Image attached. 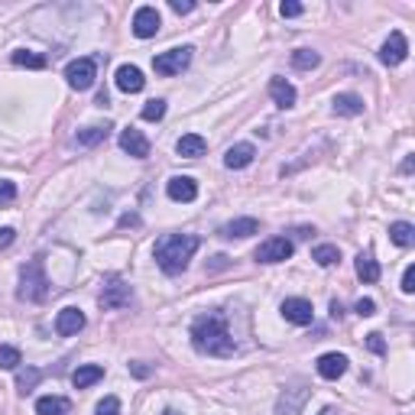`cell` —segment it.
<instances>
[{
	"label": "cell",
	"instance_id": "6da1fadb",
	"mask_svg": "<svg viewBox=\"0 0 415 415\" xmlns=\"http://www.w3.org/2000/svg\"><path fill=\"white\" fill-rule=\"evenodd\" d=\"M191 344L198 354H208V357H230L234 354V338L227 331L224 315H201L195 324H191Z\"/></svg>",
	"mask_w": 415,
	"mask_h": 415
},
{
	"label": "cell",
	"instance_id": "7a4b0ae2",
	"mask_svg": "<svg viewBox=\"0 0 415 415\" xmlns=\"http://www.w3.org/2000/svg\"><path fill=\"white\" fill-rule=\"evenodd\" d=\"M198 237L191 234H166L156 240V250H152V256H156V263H159L162 273H182L185 266H189V260L195 256V250H198Z\"/></svg>",
	"mask_w": 415,
	"mask_h": 415
},
{
	"label": "cell",
	"instance_id": "3957f363",
	"mask_svg": "<svg viewBox=\"0 0 415 415\" xmlns=\"http://www.w3.org/2000/svg\"><path fill=\"white\" fill-rule=\"evenodd\" d=\"M46 295H49V279H46V269H42V260H29L19 269V299L42 302Z\"/></svg>",
	"mask_w": 415,
	"mask_h": 415
},
{
	"label": "cell",
	"instance_id": "277c9868",
	"mask_svg": "<svg viewBox=\"0 0 415 415\" xmlns=\"http://www.w3.org/2000/svg\"><path fill=\"white\" fill-rule=\"evenodd\" d=\"M95 78H97V65H95V58H75V62H68L65 68V81L68 88H75V91H88V88L95 85Z\"/></svg>",
	"mask_w": 415,
	"mask_h": 415
},
{
	"label": "cell",
	"instance_id": "5b68a950",
	"mask_svg": "<svg viewBox=\"0 0 415 415\" xmlns=\"http://www.w3.org/2000/svg\"><path fill=\"white\" fill-rule=\"evenodd\" d=\"M191 62V49L182 46V49H169V52H159V56L152 58V68H156V75H179L182 68H189Z\"/></svg>",
	"mask_w": 415,
	"mask_h": 415
},
{
	"label": "cell",
	"instance_id": "8992f818",
	"mask_svg": "<svg viewBox=\"0 0 415 415\" xmlns=\"http://www.w3.org/2000/svg\"><path fill=\"white\" fill-rule=\"evenodd\" d=\"M292 240L289 237H269V240H263V244L256 246V260L260 263H283V260H289L292 256Z\"/></svg>",
	"mask_w": 415,
	"mask_h": 415
},
{
	"label": "cell",
	"instance_id": "52a82bcc",
	"mask_svg": "<svg viewBox=\"0 0 415 415\" xmlns=\"http://www.w3.org/2000/svg\"><path fill=\"white\" fill-rule=\"evenodd\" d=\"M305 402H308V386H305V383H295V386L283 389V396L276 402V415H302Z\"/></svg>",
	"mask_w": 415,
	"mask_h": 415
},
{
	"label": "cell",
	"instance_id": "ba28073f",
	"mask_svg": "<svg viewBox=\"0 0 415 415\" xmlns=\"http://www.w3.org/2000/svg\"><path fill=\"white\" fill-rule=\"evenodd\" d=\"M406 56H409V39L402 36V33H389V39L383 42V49H379V62L383 65H389V68H396V65H402L406 62Z\"/></svg>",
	"mask_w": 415,
	"mask_h": 415
},
{
	"label": "cell",
	"instance_id": "9c48e42d",
	"mask_svg": "<svg viewBox=\"0 0 415 415\" xmlns=\"http://www.w3.org/2000/svg\"><path fill=\"white\" fill-rule=\"evenodd\" d=\"M162 26V17L156 7H140L136 13H133V36L136 39H150L156 36Z\"/></svg>",
	"mask_w": 415,
	"mask_h": 415
},
{
	"label": "cell",
	"instance_id": "30bf717a",
	"mask_svg": "<svg viewBox=\"0 0 415 415\" xmlns=\"http://www.w3.org/2000/svg\"><path fill=\"white\" fill-rule=\"evenodd\" d=\"M130 299H133V289L127 283H120V279H113V283H107L104 285V292H101V308H107V311H113V308H127L130 305Z\"/></svg>",
	"mask_w": 415,
	"mask_h": 415
},
{
	"label": "cell",
	"instance_id": "8fae6325",
	"mask_svg": "<svg viewBox=\"0 0 415 415\" xmlns=\"http://www.w3.org/2000/svg\"><path fill=\"white\" fill-rule=\"evenodd\" d=\"M279 311H283V318L292 321V324H311V321H315V308H311L308 299H285Z\"/></svg>",
	"mask_w": 415,
	"mask_h": 415
},
{
	"label": "cell",
	"instance_id": "7c38bea8",
	"mask_svg": "<svg viewBox=\"0 0 415 415\" xmlns=\"http://www.w3.org/2000/svg\"><path fill=\"white\" fill-rule=\"evenodd\" d=\"M166 195L172 201H195L198 198V182L191 175H172L169 185H166Z\"/></svg>",
	"mask_w": 415,
	"mask_h": 415
},
{
	"label": "cell",
	"instance_id": "4fadbf2b",
	"mask_svg": "<svg viewBox=\"0 0 415 415\" xmlns=\"http://www.w3.org/2000/svg\"><path fill=\"white\" fill-rule=\"evenodd\" d=\"M120 150L130 152L133 159H146V156H150V140H146L140 130L127 127V130L120 133Z\"/></svg>",
	"mask_w": 415,
	"mask_h": 415
},
{
	"label": "cell",
	"instance_id": "5bb4252c",
	"mask_svg": "<svg viewBox=\"0 0 415 415\" xmlns=\"http://www.w3.org/2000/svg\"><path fill=\"white\" fill-rule=\"evenodd\" d=\"M113 81H117V88H120L123 95H136V91H143V85H146V78H143V72L136 65H120L117 75H113Z\"/></svg>",
	"mask_w": 415,
	"mask_h": 415
},
{
	"label": "cell",
	"instance_id": "9a60e30c",
	"mask_svg": "<svg viewBox=\"0 0 415 415\" xmlns=\"http://www.w3.org/2000/svg\"><path fill=\"white\" fill-rule=\"evenodd\" d=\"M81 328H85V311L81 308H62L56 315V331L62 338H72V334H78Z\"/></svg>",
	"mask_w": 415,
	"mask_h": 415
},
{
	"label": "cell",
	"instance_id": "2e32d148",
	"mask_svg": "<svg viewBox=\"0 0 415 415\" xmlns=\"http://www.w3.org/2000/svg\"><path fill=\"white\" fill-rule=\"evenodd\" d=\"M347 373V357L344 354H321L318 357V377L321 379H338Z\"/></svg>",
	"mask_w": 415,
	"mask_h": 415
},
{
	"label": "cell",
	"instance_id": "e0dca14e",
	"mask_svg": "<svg viewBox=\"0 0 415 415\" xmlns=\"http://www.w3.org/2000/svg\"><path fill=\"white\" fill-rule=\"evenodd\" d=\"M256 150H253V143H234L230 150H227L224 156V166L227 169H246L250 162H253Z\"/></svg>",
	"mask_w": 415,
	"mask_h": 415
},
{
	"label": "cell",
	"instance_id": "ac0fdd59",
	"mask_svg": "<svg viewBox=\"0 0 415 415\" xmlns=\"http://www.w3.org/2000/svg\"><path fill=\"white\" fill-rule=\"evenodd\" d=\"M205 150H208V140L201 133H185V136H179V143H175V152L185 156V159H198V156H205Z\"/></svg>",
	"mask_w": 415,
	"mask_h": 415
},
{
	"label": "cell",
	"instance_id": "d6986e66",
	"mask_svg": "<svg viewBox=\"0 0 415 415\" xmlns=\"http://www.w3.org/2000/svg\"><path fill=\"white\" fill-rule=\"evenodd\" d=\"M250 234H260V221L256 217H237V221H227L221 227V237L234 240V237H250Z\"/></svg>",
	"mask_w": 415,
	"mask_h": 415
},
{
	"label": "cell",
	"instance_id": "ffe728a7",
	"mask_svg": "<svg viewBox=\"0 0 415 415\" xmlns=\"http://www.w3.org/2000/svg\"><path fill=\"white\" fill-rule=\"evenodd\" d=\"M269 97L276 101V107H283V111H289L295 104V88L285 81V78H273L269 81Z\"/></svg>",
	"mask_w": 415,
	"mask_h": 415
},
{
	"label": "cell",
	"instance_id": "44dd1931",
	"mask_svg": "<svg viewBox=\"0 0 415 415\" xmlns=\"http://www.w3.org/2000/svg\"><path fill=\"white\" fill-rule=\"evenodd\" d=\"M331 111L338 113V117H357V113H363V97L360 95H338L331 101Z\"/></svg>",
	"mask_w": 415,
	"mask_h": 415
},
{
	"label": "cell",
	"instance_id": "7402d4cb",
	"mask_svg": "<svg viewBox=\"0 0 415 415\" xmlns=\"http://www.w3.org/2000/svg\"><path fill=\"white\" fill-rule=\"evenodd\" d=\"M97 379H104V367H97V363H85V367H78L75 373H72V383H75V389L95 386Z\"/></svg>",
	"mask_w": 415,
	"mask_h": 415
},
{
	"label": "cell",
	"instance_id": "603a6c76",
	"mask_svg": "<svg viewBox=\"0 0 415 415\" xmlns=\"http://www.w3.org/2000/svg\"><path fill=\"white\" fill-rule=\"evenodd\" d=\"M107 133H111V127L107 123H91V127H85V130H78V146H97V143L107 140Z\"/></svg>",
	"mask_w": 415,
	"mask_h": 415
},
{
	"label": "cell",
	"instance_id": "cb8c5ba5",
	"mask_svg": "<svg viewBox=\"0 0 415 415\" xmlns=\"http://www.w3.org/2000/svg\"><path fill=\"white\" fill-rule=\"evenodd\" d=\"M389 240L396 246H412L415 244V227L409 221H396V224H389Z\"/></svg>",
	"mask_w": 415,
	"mask_h": 415
},
{
	"label": "cell",
	"instance_id": "d4e9b609",
	"mask_svg": "<svg viewBox=\"0 0 415 415\" xmlns=\"http://www.w3.org/2000/svg\"><path fill=\"white\" fill-rule=\"evenodd\" d=\"M68 399L62 396H42L36 402V415H68Z\"/></svg>",
	"mask_w": 415,
	"mask_h": 415
},
{
	"label": "cell",
	"instance_id": "484cf974",
	"mask_svg": "<svg viewBox=\"0 0 415 415\" xmlns=\"http://www.w3.org/2000/svg\"><path fill=\"white\" fill-rule=\"evenodd\" d=\"M357 276L363 283H377L379 279V263L373 260V253H360L357 256Z\"/></svg>",
	"mask_w": 415,
	"mask_h": 415
},
{
	"label": "cell",
	"instance_id": "4316f807",
	"mask_svg": "<svg viewBox=\"0 0 415 415\" xmlns=\"http://www.w3.org/2000/svg\"><path fill=\"white\" fill-rule=\"evenodd\" d=\"M13 65L19 68H46V56H39V52H29V49H17L13 52Z\"/></svg>",
	"mask_w": 415,
	"mask_h": 415
},
{
	"label": "cell",
	"instance_id": "83f0119b",
	"mask_svg": "<svg viewBox=\"0 0 415 415\" xmlns=\"http://www.w3.org/2000/svg\"><path fill=\"white\" fill-rule=\"evenodd\" d=\"M311 260H315L318 266H334L340 260V250L334 244H321V246H315V250H311Z\"/></svg>",
	"mask_w": 415,
	"mask_h": 415
},
{
	"label": "cell",
	"instance_id": "f1b7e54d",
	"mask_svg": "<svg viewBox=\"0 0 415 415\" xmlns=\"http://www.w3.org/2000/svg\"><path fill=\"white\" fill-rule=\"evenodd\" d=\"M318 62H321V56H318V52H311V49H295V52H292V65L302 68V72L318 68Z\"/></svg>",
	"mask_w": 415,
	"mask_h": 415
},
{
	"label": "cell",
	"instance_id": "f546056e",
	"mask_svg": "<svg viewBox=\"0 0 415 415\" xmlns=\"http://www.w3.org/2000/svg\"><path fill=\"white\" fill-rule=\"evenodd\" d=\"M39 379H42V370H36V367L19 370V373H17V386H19V393H29V389H36Z\"/></svg>",
	"mask_w": 415,
	"mask_h": 415
},
{
	"label": "cell",
	"instance_id": "4dcf8cb0",
	"mask_svg": "<svg viewBox=\"0 0 415 415\" xmlns=\"http://www.w3.org/2000/svg\"><path fill=\"white\" fill-rule=\"evenodd\" d=\"M23 363L17 347H10V344H0V370H17Z\"/></svg>",
	"mask_w": 415,
	"mask_h": 415
},
{
	"label": "cell",
	"instance_id": "1f68e13d",
	"mask_svg": "<svg viewBox=\"0 0 415 415\" xmlns=\"http://www.w3.org/2000/svg\"><path fill=\"white\" fill-rule=\"evenodd\" d=\"M140 117L143 120H162V117H166V101H150L140 111Z\"/></svg>",
	"mask_w": 415,
	"mask_h": 415
},
{
	"label": "cell",
	"instance_id": "d6a6232c",
	"mask_svg": "<svg viewBox=\"0 0 415 415\" xmlns=\"http://www.w3.org/2000/svg\"><path fill=\"white\" fill-rule=\"evenodd\" d=\"M117 412H120V399L117 396H107L97 402V415H117Z\"/></svg>",
	"mask_w": 415,
	"mask_h": 415
},
{
	"label": "cell",
	"instance_id": "836d02e7",
	"mask_svg": "<svg viewBox=\"0 0 415 415\" xmlns=\"http://www.w3.org/2000/svg\"><path fill=\"white\" fill-rule=\"evenodd\" d=\"M354 311H357L360 318H373V315H377V302H373V299H360V302L354 305Z\"/></svg>",
	"mask_w": 415,
	"mask_h": 415
},
{
	"label": "cell",
	"instance_id": "e575fe53",
	"mask_svg": "<svg viewBox=\"0 0 415 415\" xmlns=\"http://www.w3.org/2000/svg\"><path fill=\"white\" fill-rule=\"evenodd\" d=\"M13 198H17V185L7 179H0V205H10Z\"/></svg>",
	"mask_w": 415,
	"mask_h": 415
},
{
	"label": "cell",
	"instance_id": "d590c367",
	"mask_svg": "<svg viewBox=\"0 0 415 415\" xmlns=\"http://www.w3.org/2000/svg\"><path fill=\"white\" fill-rule=\"evenodd\" d=\"M367 347L373 350V354H386V344H383V334H377V331H373V334H367Z\"/></svg>",
	"mask_w": 415,
	"mask_h": 415
},
{
	"label": "cell",
	"instance_id": "8d00e7d4",
	"mask_svg": "<svg viewBox=\"0 0 415 415\" xmlns=\"http://www.w3.org/2000/svg\"><path fill=\"white\" fill-rule=\"evenodd\" d=\"M402 292L406 295L415 292V266H406V273H402Z\"/></svg>",
	"mask_w": 415,
	"mask_h": 415
},
{
	"label": "cell",
	"instance_id": "74e56055",
	"mask_svg": "<svg viewBox=\"0 0 415 415\" xmlns=\"http://www.w3.org/2000/svg\"><path fill=\"white\" fill-rule=\"evenodd\" d=\"M279 13H283V17H299V13H302V3L285 0V3H279Z\"/></svg>",
	"mask_w": 415,
	"mask_h": 415
},
{
	"label": "cell",
	"instance_id": "f35d334b",
	"mask_svg": "<svg viewBox=\"0 0 415 415\" xmlns=\"http://www.w3.org/2000/svg\"><path fill=\"white\" fill-rule=\"evenodd\" d=\"M13 240H17V230L13 227H0V250H7Z\"/></svg>",
	"mask_w": 415,
	"mask_h": 415
},
{
	"label": "cell",
	"instance_id": "ab89813d",
	"mask_svg": "<svg viewBox=\"0 0 415 415\" xmlns=\"http://www.w3.org/2000/svg\"><path fill=\"white\" fill-rule=\"evenodd\" d=\"M169 7L182 17V13H191V10H195V3H191V0H169Z\"/></svg>",
	"mask_w": 415,
	"mask_h": 415
},
{
	"label": "cell",
	"instance_id": "60d3db41",
	"mask_svg": "<svg viewBox=\"0 0 415 415\" xmlns=\"http://www.w3.org/2000/svg\"><path fill=\"white\" fill-rule=\"evenodd\" d=\"M133 373H136V377H150V370H146V367H143V363H133Z\"/></svg>",
	"mask_w": 415,
	"mask_h": 415
},
{
	"label": "cell",
	"instance_id": "b9f144b4",
	"mask_svg": "<svg viewBox=\"0 0 415 415\" xmlns=\"http://www.w3.org/2000/svg\"><path fill=\"white\" fill-rule=\"evenodd\" d=\"M120 224H123V227H127V224H140V217H136V214H123Z\"/></svg>",
	"mask_w": 415,
	"mask_h": 415
}]
</instances>
